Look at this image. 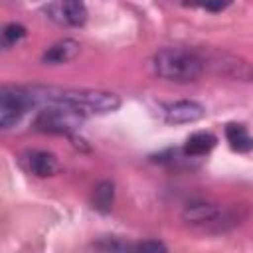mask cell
Here are the masks:
<instances>
[{
    "label": "cell",
    "mask_w": 253,
    "mask_h": 253,
    "mask_svg": "<svg viewBox=\"0 0 253 253\" xmlns=\"http://www.w3.org/2000/svg\"><path fill=\"white\" fill-rule=\"evenodd\" d=\"M215 144H217L215 134H211L208 130H198V132H194V134H190L186 138V142H184V154L186 156H192V158H198V156L208 154Z\"/></svg>",
    "instance_id": "obj_11"
},
{
    "label": "cell",
    "mask_w": 253,
    "mask_h": 253,
    "mask_svg": "<svg viewBox=\"0 0 253 253\" xmlns=\"http://www.w3.org/2000/svg\"><path fill=\"white\" fill-rule=\"evenodd\" d=\"M152 69L160 79L174 83H192L204 73L206 61L204 55L196 49L182 45H168L154 53Z\"/></svg>",
    "instance_id": "obj_2"
},
{
    "label": "cell",
    "mask_w": 253,
    "mask_h": 253,
    "mask_svg": "<svg viewBox=\"0 0 253 253\" xmlns=\"http://www.w3.org/2000/svg\"><path fill=\"white\" fill-rule=\"evenodd\" d=\"M128 253H168L166 245L158 239H144L128 245Z\"/></svg>",
    "instance_id": "obj_15"
},
{
    "label": "cell",
    "mask_w": 253,
    "mask_h": 253,
    "mask_svg": "<svg viewBox=\"0 0 253 253\" xmlns=\"http://www.w3.org/2000/svg\"><path fill=\"white\" fill-rule=\"evenodd\" d=\"M229 4L227 2H223V4H204V8L206 10H211V12H221V10H225Z\"/></svg>",
    "instance_id": "obj_16"
},
{
    "label": "cell",
    "mask_w": 253,
    "mask_h": 253,
    "mask_svg": "<svg viewBox=\"0 0 253 253\" xmlns=\"http://www.w3.org/2000/svg\"><path fill=\"white\" fill-rule=\"evenodd\" d=\"M91 202H93V208L97 211L109 213L111 208H113V202H115V186H113V182H109V180L99 182L95 186V190H93Z\"/></svg>",
    "instance_id": "obj_13"
},
{
    "label": "cell",
    "mask_w": 253,
    "mask_h": 253,
    "mask_svg": "<svg viewBox=\"0 0 253 253\" xmlns=\"http://www.w3.org/2000/svg\"><path fill=\"white\" fill-rule=\"evenodd\" d=\"M36 103H47L73 109L75 113L87 115H109L121 107V99L115 93L99 91V89H53V87H40L30 89Z\"/></svg>",
    "instance_id": "obj_1"
},
{
    "label": "cell",
    "mask_w": 253,
    "mask_h": 253,
    "mask_svg": "<svg viewBox=\"0 0 253 253\" xmlns=\"http://www.w3.org/2000/svg\"><path fill=\"white\" fill-rule=\"evenodd\" d=\"M24 36H26V28H24L22 24H16V22L6 24L4 30H2V47H4V49L14 47Z\"/></svg>",
    "instance_id": "obj_14"
},
{
    "label": "cell",
    "mask_w": 253,
    "mask_h": 253,
    "mask_svg": "<svg viewBox=\"0 0 253 253\" xmlns=\"http://www.w3.org/2000/svg\"><path fill=\"white\" fill-rule=\"evenodd\" d=\"M225 138L229 142V146L237 152H249L253 150V136L249 134L247 126L239 125V123H229L225 126Z\"/></svg>",
    "instance_id": "obj_12"
},
{
    "label": "cell",
    "mask_w": 253,
    "mask_h": 253,
    "mask_svg": "<svg viewBox=\"0 0 253 253\" xmlns=\"http://www.w3.org/2000/svg\"><path fill=\"white\" fill-rule=\"evenodd\" d=\"M241 208H223L217 204H190L184 213L182 219L202 231H210V233H221L227 231L229 227L237 225L243 215L239 213Z\"/></svg>",
    "instance_id": "obj_3"
},
{
    "label": "cell",
    "mask_w": 253,
    "mask_h": 253,
    "mask_svg": "<svg viewBox=\"0 0 253 253\" xmlns=\"http://www.w3.org/2000/svg\"><path fill=\"white\" fill-rule=\"evenodd\" d=\"M22 166L30 174L40 176V178L53 176L59 168L55 154H51L47 150H28V152H24L22 154Z\"/></svg>",
    "instance_id": "obj_8"
},
{
    "label": "cell",
    "mask_w": 253,
    "mask_h": 253,
    "mask_svg": "<svg viewBox=\"0 0 253 253\" xmlns=\"http://www.w3.org/2000/svg\"><path fill=\"white\" fill-rule=\"evenodd\" d=\"M206 117V107L198 101H176L164 107V121L168 125H186V123H196Z\"/></svg>",
    "instance_id": "obj_7"
},
{
    "label": "cell",
    "mask_w": 253,
    "mask_h": 253,
    "mask_svg": "<svg viewBox=\"0 0 253 253\" xmlns=\"http://www.w3.org/2000/svg\"><path fill=\"white\" fill-rule=\"evenodd\" d=\"M211 61L217 67V71L223 75H229V77L239 79V81H251L253 79V69L247 65V61H243L235 55L221 51V53H215Z\"/></svg>",
    "instance_id": "obj_9"
},
{
    "label": "cell",
    "mask_w": 253,
    "mask_h": 253,
    "mask_svg": "<svg viewBox=\"0 0 253 253\" xmlns=\"http://www.w3.org/2000/svg\"><path fill=\"white\" fill-rule=\"evenodd\" d=\"M34 105L36 101L30 89L4 85L0 89V126L2 128L14 126L26 115V111Z\"/></svg>",
    "instance_id": "obj_5"
},
{
    "label": "cell",
    "mask_w": 253,
    "mask_h": 253,
    "mask_svg": "<svg viewBox=\"0 0 253 253\" xmlns=\"http://www.w3.org/2000/svg\"><path fill=\"white\" fill-rule=\"evenodd\" d=\"M43 12L49 20L65 28H79L87 20V8L83 2L65 0V2H49L43 6Z\"/></svg>",
    "instance_id": "obj_6"
},
{
    "label": "cell",
    "mask_w": 253,
    "mask_h": 253,
    "mask_svg": "<svg viewBox=\"0 0 253 253\" xmlns=\"http://www.w3.org/2000/svg\"><path fill=\"white\" fill-rule=\"evenodd\" d=\"M79 47H81L79 42H75L71 38H65V40L55 42L53 45H49L43 51L42 59H43V63H49V65H61V63H67V61L75 59L77 53H79Z\"/></svg>",
    "instance_id": "obj_10"
},
{
    "label": "cell",
    "mask_w": 253,
    "mask_h": 253,
    "mask_svg": "<svg viewBox=\"0 0 253 253\" xmlns=\"http://www.w3.org/2000/svg\"><path fill=\"white\" fill-rule=\"evenodd\" d=\"M83 123V115L75 113L73 109L59 107V105H49L42 109L34 121V126L42 132H51V134H71L73 130L79 128Z\"/></svg>",
    "instance_id": "obj_4"
}]
</instances>
